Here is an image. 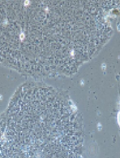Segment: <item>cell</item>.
<instances>
[{
	"instance_id": "6da1fadb",
	"label": "cell",
	"mask_w": 120,
	"mask_h": 158,
	"mask_svg": "<svg viewBox=\"0 0 120 158\" xmlns=\"http://www.w3.org/2000/svg\"><path fill=\"white\" fill-rule=\"evenodd\" d=\"M118 122L120 123V114H119V117H118Z\"/></svg>"
}]
</instances>
